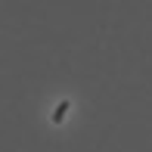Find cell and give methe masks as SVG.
<instances>
[{
    "label": "cell",
    "instance_id": "obj_1",
    "mask_svg": "<svg viewBox=\"0 0 152 152\" xmlns=\"http://www.w3.org/2000/svg\"><path fill=\"white\" fill-rule=\"evenodd\" d=\"M68 106H72L68 99H62L59 106H56V112H53V124H62V121H65V112H68Z\"/></svg>",
    "mask_w": 152,
    "mask_h": 152
}]
</instances>
